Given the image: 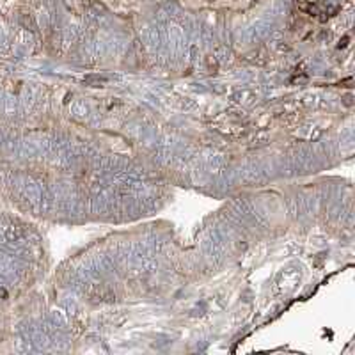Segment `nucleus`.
<instances>
[{
    "instance_id": "1",
    "label": "nucleus",
    "mask_w": 355,
    "mask_h": 355,
    "mask_svg": "<svg viewBox=\"0 0 355 355\" xmlns=\"http://www.w3.org/2000/svg\"><path fill=\"white\" fill-rule=\"evenodd\" d=\"M0 296H4V298L7 296V293H6V289H0Z\"/></svg>"
}]
</instances>
